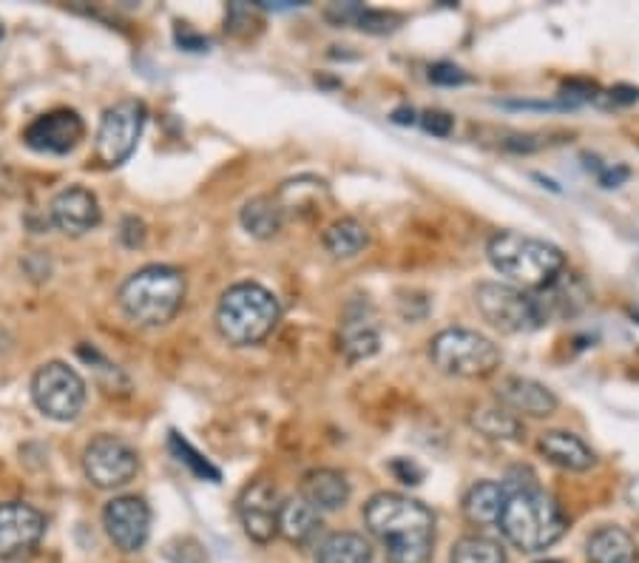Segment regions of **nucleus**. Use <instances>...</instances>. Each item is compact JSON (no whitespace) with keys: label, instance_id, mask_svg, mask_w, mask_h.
Here are the masks:
<instances>
[{"label":"nucleus","instance_id":"23","mask_svg":"<svg viewBox=\"0 0 639 563\" xmlns=\"http://www.w3.org/2000/svg\"><path fill=\"white\" fill-rule=\"evenodd\" d=\"M506 504V486L497 481H478L464 495V515L471 524L489 526L497 524Z\"/></svg>","mask_w":639,"mask_h":563},{"label":"nucleus","instance_id":"17","mask_svg":"<svg viewBox=\"0 0 639 563\" xmlns=\"http://www.w3.org/2000/svg\"><path fill=\"white\" fill-rule=\"evenodd\" d=\"M537 450L546 455L549 464L560 466L566 473H588V470L597 464L595 450L588 448L580 435L568 433V430H549V433H542L540 441H537Z\"/></svg>","mask_w":639,"mask_h":563},{"label":"nucleus","instance_id":"5","mask_svg":"<svg viewBox=\"0 0 639 563\" xmlns=\"http://www.w3.org/2000/svg\"><path fill=\"white\" fill-rule=\"evenodd\" d=\"M185 291V277L176 268H140L120 288V308L140 328H162L180 313Z\"/></svg>","mask_w":639,"mask_h":563},{"label":"nucleus","instance_id":"19","mask_svg":"<svg viewBox=\"0 0 639 563\" xmlns=\"http://www.w3.org/2000/svg\"><path fill=\"white\" fill-rule=\"evenodd\" d=\"M535 299L537 304H540L542 319L551 322V319L557 316H571V313L580 311L588 299V291L577 273L562 271L551 285H546L542 291H535Z\"/></svg>","mask_w":639,"mask_h":563},{"label":"nucleus","instance_id":"38","mask_svg":"<svg viewBox=\"0 0 639 563\" xmlns=\"http://www.w3.org/2000/svg\"><path fill=\"white\" fill-rule=\"evenodd\" d=\"M393 120L400 125L415 123V111L413 109H398V111H393Z\"/></svg>","mask_w":639,"mask_h":563},{"label":"nucleus","instance_id":"15","mask_svg":"<svg viewBox=\"0 0 639 563\" xmlns=\"http://www.w3.org/2000/svg\"><path fill=\"white\" fill-rule=\"evenodd\" d=\"M495 399L509 413L529 415V419H549L560 408L555 390L535 382V379H526V375H506V379H500Z\"/></svg>","mask_w":639,"mask_h":563},{"label":"nucleus","instance_id":"22","mask_svg":"<svg viewBox=\"0 0 639 563\" xmlns=\"http://www.w3.org/2000/svg\"><path fill=\"white\" fill-rule=\"evenodd\" d=\"M338 342H342L344 356H347L349 362H364V359L378 353L382 336H378V328H375L373 319L364 316V311L349 308L347 316H344V322H342Z\"/></svg>","mask_w":639,"mask_h":563},{"label":"nucleus","instance_id":"4","mask_svg":"<svg viewBox=\"0 0 639 563\" xmlns=\"http://www.w3.org/2000/svg\"><path fill=\"white\" fill-rule=\"evenodd\" d=\"M282 308L267 288L240 282L227 288L216 304V331L233 348H253L276 331Z\"/></svg>","mask_w":639,"mask_h":563},{"label":"nucleus","instance_id":"3","mask_svg":"<svg viewBox=\"0 0 639 563\" xmlns=\"http://www.w3.org/2000/svg\"><path fill=\"white\" fill-rule=\"evenodd\" d=\"M491 268L520 291H542L566 271V257L557 245L517 231H497L486 245Z\"/></svg>","mask_w":639,"mask_h":563},{"label":"nucleus","instance_id":"34","mask_svg":"<svg viewBox=\"0 0 639 563\" xmlns=\"http://www.w3.org/2000/svg\"><path fill=\"white\" fill-rule=\"evenodd\" d=\"M393 473L398 475L400 484H420V479H424V470H420V466H415L413 461H407V459H395Z\"/></svg>","mask_w":639,"mask_h":563},{"label":"nucleus","instance_id":"36","mask_svg":"<svg viewBox=\"0 0 639 563\" xmlns=\"http://www.w3.org/2000/svg\"><path fill=\"white\" fill-rule=\"evenodd\" d=\"M608 100H611L613 105H631L639 100V89L637 86H613V89L608 91Z\"/></svg>","mask_w":639,"mask_h":563},{"label":"nucleus","instance_id":"33","mask_svg":"<svg viewBox=\"0 0 639 563\" xmlns=\"http://www.w3.org/2000/svg\"><path fill=\"white\" fill-rule=\"evenodd\" d=\"M628 177H631V169L622 165V162H617V165H600V171H597V180H600L602 188H620Z\"/></svg>","mask_w":639,"mask_h":563},{"label":"nucleus","instance_id":"30","mask_svg":"<svg viewBox=\"0 0 639 563\" xmlns=\"http://www.w3.org/2000/svg\"><path fill=\"white\" fill-rule=\"evenodd\" d=\"M420 125H424L426 134L440 137V140H444V137L453 134V129H455V117L449 114V111L429 109V111H424V114H420Z\"/></svg>","mask_w":639,"mask_h":563},{"label":"nucleus","instance_id":"12","mask_svg":"<svg viewBox=\"0 0 639 563\" xmlns=\"http://www.w3.org/2000/svg\"><path fill=\"white\" fill-rule=\"evenodd\" d=\"M85 134L83 117L71 109H54L40 114L23 131V143L40 154H69L80 145Z\"/></svg>","mask_w":639,"mask_h":563},{"label":"nucleus","instance_id":"25","mask_svg":"<svg viewBox=\"0 0 639 563\" xmlns=\"http://www.w3.org/2000/svg\"><path fill=\"white\" fill-rule=\"evenodd\" d=\"M316 563H373V546L358 532H333L318 544Z\"/></svg>","mask_w":639,"mask_h":563},{"label":"nucleus","instance_id":"10","mask_svg":"<svg viewBox=\"0 0 639 563\" xmlns=\"http://www.w3.org/2000/svg\"><path fill=\"white\" fill-rule=\"evenodd\" d=\"M85 479L100 490H120L140 473V455L116 435H98L83 450Z\"/></svg>","mask_w":639,"mask_h":563},{"label":"nucleus","instance_id":"29","mask_svg":"<svg viewBox=\"0 0 639 563\" xmlns=\"http://www.w3.org/2000/svg\"><path fill=\"white\" fill-rule=\"evenodd\" d=\"M400 14L395 12H382V9H364L362 18H358V23L355 27L362 29V32H369V34H389L395 32V29L400 27Z\"/></svg>","mask_w":639,"mask_h":563},{"label":"nucleus","instance_id":"8","mask_svg":"<svg viewBox=\"0 0 639 563\" xmlns=\"http://www.w3.org/2000/svg\"><path fill=\"white\" fill-rule=\"evenodd\" d=\"M32 399L52 421H74L85 408V382L65 362H45L32 375Z\"/></svg>","mask_w":639,"mask_h":563},{"label":"nucleus","instance_id":"40","mask_svg":"<svg viewBox=\"0 0 639 563\" xmlns=\"http://www.w3.org/2000/svg\"><path fill=\"white\" fill-rule=\"evenodd\" d=\"M540 563H562V561H540Z\"/></svg>","mask_w":639,"mask_h":563},{"label":"nucleus","instance_id":"21","mask_svg":"<svg viewBox=\"0 0 639 563\" xmlns=\"http://www.w3.org/2000/svg\"><path fill=\"white\" fill-rule=\"evenodd\" d=\"M588 563H639V546L631 532L617 524L600 526L586 541Z\"/></svg>","mask_w":639,"mask_h":563},{"label":"nucleus","instance_id":"6","mask_svg":"<svg viewBox=\"0 0 639 563\" xmlns=\"http://www.w3.org/2000/svg\"><path fill=\"white\" fill-rule=\"evenodd\" d=\"M435 368L455 379H486L500 368V350L489 336L469 328H446L429 342Z\"/></svg>","mask_w":639,"mask_h":563},{"label":"nucleus","instance_id":"2","mask_svg":"<svg viewBox=\"0 0 639 563\" xmlns=\"http://www.w3.org/2000/svg\"><path fill=\"white\" fill-rule=\"evenodd\" d=\"M504 486L506 504L497 519V530L504 532L511 546L520 552H542L566 535V512L557 504L555 495L537 484V479L511 481Z\"/></svg>","mask_w":639,"mask_h":563},{"label":"nucleus","instance_id":"39","mask_svg":"<svg viewBox=\"0 0 639 563\" xmlns=\"http://www.w3.org/2000/svg\"><path fill=\"white\" fill-rule=\"evenodd\" d=\"M0 40H3V23H0Z\"/></svg>","mask_w":639,"mask_h":563},{"label":"nucleus","instance_id":"14","mask_svg":"<svg viewBox=\"0 0 639 563\" xmlns=\"http://www.w3.org/2000/svg\"><path fill=\"white\" fill-rule=\"evenodd\" d=\"M278 512H282V495L273 481H253L240 495V521L245 535L256 544H271L278 535Z\"/></svg>","mask_w":639,"mask_h":563},{"label":"nucleus","instance_id":"35","mask_svg":"<svg viewBox=\"0 0 639 563\" xmlns=\"http://www.w3.org/2000/svg\"><path fill=\"white\" fill-rule=\"evenodd\" d=\"M504 149L515 151V154H531V151L542 149V140H537V137H531V134H515L506 140Z\"/></svg>","mask_w":639,"mask_h":563},{"label":"nucleus","instance_id":"16","mask_svg":"<svg viewBox=\"0 0 639 563\" xmlns=\"http://www.w3.org/2000/svg\"><path fill=\"white\" fill-rule=\"evenodd\" d=\"M49 217H52L54 228L69 237H83V233L94 231L103 220L98 197L91 194L89 188L71 185L63 188L49 205Z\"/></svg>","mask_w":639,"mask_h":563},{"label":"nucleus","instance_id":"18","mask_svg":"<svg viewBox=\"0 0 639 563\" xmlns=\"http://www.w3.org/2000/svg\"><path fill=\"white\" fill-rule=\"evenodd\" d=\"M298 495L311 501L318 512H338L353 495V486L344 473L322 466V470H311L304 475Z\"/></svg>","mask_w":639,"mask_h":563},{"label":"nucleus","instance_id":"26","mask_svg":"<svg viewBox=\"0 0 639 563\" xmlns=\"http://www.w3.org/2000/svg\"><path fill=\"white\" fill-rule=\"evenodd\" d=\"M242 228L256 240H273L284 225V208L278 205L276 197H253L242 208Z\"/></svg>","mask_w":639,"mask_h":563},{"label":"nucleus","instance_id":"13","mask_svg":"<svg viewBox=\"0 0 639 563\" xmlns=\"http://www.w3.org/2000/svg\"><path fill=\"white\" fill-rule=\"evenodd\" d=\"M43 532V512L34 510L32 504H23V501L0 504V557L3 561L29 555L40 544Z\"/></svg>","mask_w":639,"mask_h":563},{"label":"nucleus","instance_id":"37","mask_svg":"<svg viewBox=\"0 0 639 563\" xmlns=\"http://www.w3.org/2000/svg\"><path fill=\"white\" fill-rule=\"evenodd\" d=\"M626 499H628V504H631V506H637V510H639V475H637V479L631 481V484H628V490H626Z\"/></svg>","mask_w":639,"mask_h":563},{"label":"nucleus","instance_id":"9","mask_svg":"<svg viewBox=\"0 0 639 563\" xmlns=\"http://www.w3.org/2000/svg\"><path fill=\"white\" fill-rule=\"evenodd\" d=\"M145 129V105L140 100H123L111 105L100 120L98 129V157L103 165L116 169L134 154Z\"/></svg>","mask_w":639,"mask_h":563},{"label":"nucleus","instance_id":"24","mask_svg":"<svg viewBox=\"0 0 639 563\" xmlns=\"http://www.w3.org/2000/svg\"><path fill=\"white\" fill-rule=\"evenodd\" d=\"M322 245L333 260H353L369 245V233L358 220L342 217L322 233Z\"/></svg>","mask_w":639,"mask_h":563},{"label":"nucleus","instance_id":"31","mask_svg":"<svg viewBox=\"0 0 639 563\" xmlns=\"http://www.w3.org/2000/svg\"><path fill=\"white\" fill-rule=\"evenodd\" d=\"M364 9L367 7L358 3V0H347V3H333V7L324 12V18H327L333 27H349V23H358Z\"/></svg>","mask_w":639,"mask_h":563},{"label":"nucleus","instance_id":"20","mask_svg":"<svg viewBox=\"0 0 639 563\" xmlns=\"http://www.w3.org/2000/svg\"><path fill=\"white\" fill-rule=\"evenodd\" d=\"M322 532V512L307 499L296 495V499L282 501V512H278V535L284 541H291L293 546H307L316 541Z\"/></svg>","mask_w":639,"mask_h":563},{"label":"nucleus","instance_id":"11","mask_svg":"<svg viewBox=\"0 0 639 563\" xmlns=\"http://www.w3.org/2000/svg\"><path fill=\"white\" fill-rule=\"evenodd\" d=\"M103 526L120 552H140L151 535V506L140 495H116L105 504Z\"/></svg>","mask_w":639,"mask_h":563},{"label":"nucleus","instance_id":"28","mask_svg":"<svg viewBox=\"0 0 639 563\" xmlns=\"http://www.w3.org/2000/svg\"><path fill=\"white\" fill-rule=\"evenodd\" d=\"M449 563H506V552L491 537L466 535L453 546Z\"/></svg>","mask_w":639,"mask_h":563},{"label":"nucleus","instance_id":"32","mask_svg":"<svg viewBox=\"0 0 639 563\" xmlns=\"http://www.w3.org/2000/svg\"><path fill=\"white\" fill-rule=\"evenodd\" d=\"M429 80L435 86H464L469 83V74L455 63H433L429 66Z\"/></svg>","mask_w":639,"mask_h":563},{"label":"nucleus","instance_id":"1","mask_svg":"<svg viewBox=\"0 0 639 563\" xmlns=\"http://www.w3.org/2000/svg\"><path fill=\"white\" fill-rule=\"evenodd\" d=\"M364 524L387 550L389 563H429L435 550V515L400 492H375L364 504Z\"/></svg>","mask_w":639,"mask_h":563},{"label":"nucleus","instance_id":"27","mask_svg":"<svg viewBox=\"0 0 639 563\" xmlns=\"http://www.w3.org/2000/svg\"><path fill=\"white\" fill-rule=\"evenodd\" d=\"M471 428L491 441H520L524 439V421L506 408H478L471 413Z\"/></svg>","mask_w":639,"mask_h":563},{"label":"nucleus","instance_id":"7","mask_svg":"<svg viewBox=\"0 0 639 563\" xmlns=\"http://www.w3.org/2000/svg\"><path fill=\"white\" fill-rule=\"evenodd\" d=\"M475 302L480 316L500 333H531L546 324L535 293L506 282H480Z\"/></svg>","mask_w":639,"mask_h":563}]
</instances>
